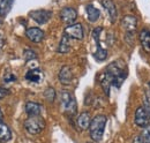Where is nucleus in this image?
I'll list each match as a JSON object with an SVG mask.
<instances>
[{
    "label": "nucleus",
    "instance_id": "nucleus-11",
    "mask_svg": "<svg viewBox=\"0 0 150 143\" xmlns=\"http://www.w3.org/2000/svg\"><path fill=\"white\" fill-rule=\"evenodd\" d=\"M58 79H59V82L61 84H64V86L71 84L72 81H73V72H72V68L69 66H62L61 69L59 71Z\"/></svg>",
    "mask_w": 150,
    "mask_h": 143
},
{
    "label": "nucleus",
    "instance_id": "nucleus-7",
    "mask_svg": "<svg viewBox=\"0 0 150 143\" xmlns=\"http://www.w3.org/2000/svg\"><path fill=\"white\" fill-rule=\"evenodd\" d=\"M65 34L68 36L69 38L81 40V39L83 38V36H84L83 27H82L81 23H73V24L66 27V29H65Z\"/></svg>",
    "mask_w": 150,
    "mask_h": 143
},
{
    "label": "nucleus",
    "instance_id": "nucleus-4",
    "mask_svg": "<svg viewBox=\"0 0 150 143\" xmlns=\"http://www.w3.org/2000/svg\"><path fill=\"white\" fill-rule=\"evenodd\" d=\"M25 130L31 135H37L45 128V120L40 115L28 117L24 121Z\"/></svg>",
    "mask_w": 150,
    "mask_h": 143
},
{
    "label": "nucleus",
    "instance_id": "nucleus-16",
    "mask_svg": "<svg viewBox=\"0 0 150 143\" xmlns=\"http://www.w3.org/2000/svg\"><path fill=\"white\" fill-rule=\"evenodd\" d=\"M43 72L40 71L39 68H34V69H29L25 73V80L33 83H39L43 80Z\"/></svg>",
    "mask_w": 150,
    "mask_h": 143
},
{
    "label": "nucleus",
    "instance_id": "nucleus-15",
    "mask_svg": "<svg viewBox=\"0 0 150 143\" xmlns=\"http://www.w3.org/2000/svg\"><path fill=\"white\" fill-rule=\"evenodd\" d=\"M139 39H140V43H141L143 50H144L146 52L150 53V30L149 29L143 28V29L140 31Z\"/></svg>",
    "mask_w": 150,
    "mask_h": 143
},
{
    "label": "nucleus",
    "instance_id": "nucleus-5",
    "mask_svg": "<svg viewBox=\"0 0 150 143\" xmlns=\"http://www.w3.org/2000/svg\"><path fill=\"white\" fill-rule=\"evenodd\" d=\"M134 122L139 127H147L150 125V104L146 103L144 106L137 107L134 115Z\"/></svg>",
    "mask_w": 150,
    "mask_h": 143
},
{
    "label": "nucleus",
    "instance_id": "nucleus-29",
    "mask_svg": "<svg viewBox=\"0 0 150 143\" xmlns=\"http://www.w3.org/2000/svg\"><path fill=\"white\" fill-rule=\"evenodd\" d=\"M87 143H93V142H87Z\"/></svg>",
    "mask_w": 150,
    "mask_h": 143
},
{
    "label": "nucleus",
    "instance_id": "nucleus-17",
    "mask_svg": "<svg viewBox=\"0 0 150 143\" xmlns=\"http://www.w3.org/2000/svg\"><path fill=\"white\" fill-rule=\"evenodd\" d=\"M25 112L29 117L33 115H40L42 113V105L36 102H28L25 104Z\"/></svg>",
    "mask_w": 150,
    "mask_h": 143
},
{
    "label": "nucleus",
    "instance_id": "nucleus-1",
    "mask_svg": "<svg viewBox=\"0 0 150 143\" xmlns=\"http://www.w3.org/2000/svg\"><path fill=\"white\" fill-rule=\"evenodd\" d=\"M126 76H127V66L122 60H115L104 69V72L98 76V80L104 92L109 96L110 88L112 86L115 88H120Z\"/></svg>",
    "mask_w": 150,
    "mask_h": 143
},
{
    "label": "nucleus",
    "instance_id": "nucleus-26",
    "mask_svg": "<svg viewBox=\"0 0 150 143\" xmlns=\"http://www.w3.org/2000/svg\"><path fill=\"white\" fill-rule=\"evenodd\" d=\"M9 93V91L8 90H6V89H4V88H0V99L1 98H4L6 95H8Z\"/></svg>",
    "mask_w": 150,
    "mask_h": 143
},
{
    "label": "nucleus",
    "instance_id": "nucleus-14",
    "mask_svg": "<svg viewBox=\"0 0 150 143\" xmlns=\"http://www.w3.org/2000/svg\"><path fill=\"white\" fill-rule=\"evenodd\" d=\"M102 5L103 7L106 9L108 14H109V18L111 20V22H115L117 16H118V12H117V7L114 5L112 0H102Z\"/></svg>",
    "mask_w": 150,
    "mask_h": 143
},
{
    "label": "nucleus",
    "instance_id": "nucleus-9",
    "mask_svg": "<svg viewBox=\"0 0 150 143\" xmlns=\"http://www.w3.org/2000/svg\"><path fill=\"white\" fill-rule=\"evenodd\" d=\"M29 16L34 21H36L38 24H44L51 18L52 12L46 11V9H36V11H31L29 13Z\"/></svg>",
    "mask_w": 150,
    "mask_h": 143
},
{
    "label": "nucleus",
    "instance_id": "nucleus-19",
    "mask_svg": "<svg viewBox=\"0 0 150 143\" xmlns=\"http://www.w3.org/2000/svg\"><path fill=\"white\" fill-rule=\"evenodd\" d=\"M71 38L66 34H64V36L61 37V40L59 43V46H58V52L59 53H68L69 50H71Z\"/></svg>",
    "mask_w": 150,
    "mask_h": 143
},
{
    "label": "nucleus",
    "instance_id": "nucleus-23",
    "mask_svg": "<svg viewBox=\"0 0 150 143\" xmlns=\"http://www.w3.org/2000/svg\"><path fill=\"white\" fill-rule=\"evenodd\" d=\"M44 97L46 98V101H49V102H53L54 101V98H56V91L53 88H51V87H49L47 89L44 91Z\"/></svg>",
    "mask_w": 150,
    "mask_h": 143
},
{
    "label": "nucleus",
    "instance_id": "nucleus-30",
    "mask_svg": "<svg viewBox=\"0 0 150 143\" xmlns=\"http://www.w3.org/2000/svg\"><path fill=\"white\" fill-rule=\"evenodd\" d=\"M149 88H150V82H149Z\"/></svg>",
    "mask_w": 150,
    "mask_h": 143
},
{
    "label": "nucleus",
    "instance_id": "nucleus-20",
    "mask_svg": "<svg viewBox=\"0 0 150 143\" xmlns=\"http://www.w3.org/2000/svg\"><path fill=\"white\" fill-rule=\"evenodd\" d=\"M133 143H150V125L143 128L142 133L133 140Z\"/></svg>",
    "mask_w": 150,
    "mask_h": 143
},
{
    "label": "nucleus",
    "instance_id": "nucleus-25",
    "mask_svg": "<svg viewBox=\"0 0 150 143\" xmlns=\"http://www.w3.org/2000/svg\"><path fill=\"white\" fill-rule=\"evenodd\" d=\"M5 82H15L16 81V76L13 74H8L7 76H5Z\"/></svg>",
    "mask_w": 150,
    "mask_h": 143
},
{
    "label": "nucleus",
    "instance_id": "nucleus-22",
    "mask_svg": "<svg viewBox=\"0 0 150 143\" xmlns=\"http://www.w3.org/2000/svg\"><path fill=\"white\" fill-rule=\"evenodd\" d=\"M14 0H0V16H6L13 6Z\"/></svg>",
    "mask_w": 150,
    "mask_h": 143
},
{
    "label": "nucleus",
    "instance_id": "nucleus-2",
    "mask_svg": "<svg viewBox=\"0 0 150 143\" xmlns=\"http://www.w3.org/2000/svg\"><path fill=\"white\" fill-rule=\"evenodd\" d=\"M106 122H108V118L105 115H103V114L96 115L91 120V124H90V127H89V132H90V137H91L93 141H95V142L102 141Z\"/></svg>",
    "mask_w": 150,
    "mask_h": 143
},
{
    "label": "nucleus",
    "instance_id": "nucleus-28",
    "mask_svg": "<svg viewBox=\"0 0 150 143\" xmlns=\"http://www.w3.org/2000/svg\"><path fill=\"white\" fill-rule=\"evenodd\" d=\"M2 118H4V114H2V111L0 110V122H2Z\"/></svg>",
    "mask_w": 150,
    "mask_h": 143
},
{
    "label": "nucleus",
    "instance_id": "nucleus-12",
    "mask_svg": "<svg viewBox=\"0 0 150 143\" xmlns=\"http://www.w3.org/2000/svg\"><path fill=\"white\" fill-rule=\"evenodd\" d=\"M121 25L126 30V33L133 34L137 27V18L133 15H126L121 20Z\"/></svg>",
    "mask_w": 150,
    "mask_h": 143
},
{
    "label": "nucleus",
    "instance_id": "nucleus-18",
    "mask_svg": "<svg viewBox=\"0 0 150 143\" xmlns=\"http://www.w3.org/2000/svg\"><path fill=\"white\" fill-rule=\"evenodd\" d=\"M86 12H87V18L90 22H96L98 21V18H100V12L99 9H97L94 5L89 4L86 6Z\"/></svg>",
    "mask_w": 150,
    "mask_h": 143
},
{
    "label": "nucleus",
    "instance_id": "nucleus-27",
    "mask_svg": "<svg viewBox=\"0 0 150 143\" xmlns=\"http://www.w3.org/2000/svg\"><path fill=\"white\" fill-rule=\"evenodd\" d=\"M4 44H5V37L0 34V51H1V49L4 47Z\"/></svg>",
    "mask_w": 150,
    "mask_h": 143
},
{
    "label": "nucleus",
    "instance_id": "nucleus-6",
    "mask_svg": "<svg viewBox=\"0 0 150 143\" xmlns=\"http://www.w3.org/2000/svg\"><path fill=\"white\" fill-rule=\"evenodd\" d=\"M102 31H103L102 27L96 28L93 31V37H94L95 42H96V52L94 53V58L97 61H104L108 58V51L104 47H102L100 42H99V37H100V33Z\"/></svg>",
    "mask_w": 150,
    "mask_h": 143
},
{
    "label": "nucleus",
    "instance_id": "nucleus-8",
    "mask_svg": "<svg viewBox=\"0 0 150 143\" xmlns=\"http://www.w3.org/2000/svg\"><path fill=\"white\" fill-rule=\"evenodd\" d=\"M76 18H77V12L73 7H64L60 11V18L67 25L73 24L75 22V20H76Z\"/></svg>",
    "mask_w": 150,
    "mask_h": 143
},
{
    "label": "nucleus",
    "instance_id": "nucleus-13",
    "mask_svg": "<svg viewBox=\"0 0 150 143\" xmlns=\"http://www.w3.org/2000/svg\"><path fill=\"white\" fill-rule=\"evenodd\" d=\"M91 117H90V113L88 111H84V112H81L76 119V124L77 127L81 129V130H86L90 127L91 124Z\"/></svg>",
    "mask_w": 150,
    "mask_h": 143
},
{
    "label": "nucleus",
    "instance_id": "nucleus-24",
    "mask_svg": "<svg viewBox=\"0 0 150 143\" xmlns=\"http://www.w3.org/2000/svg\"><path fill=\"white\" fill-rule=\"evenodd\" d=\"M37 58V54L35 53V51L33 50H25L24 51V59L27 61H30V60H34Z\"/></svg>",
    "mask_w": 150,
    "mask_h": 143
},
{
    "label": "nucleus",
    "instance_id": "nucleus-10",
    "mask_svg": "<svg viewBox=\"0 0 150 143\" xmlns=\"http://www.w3.org/2000/svg\"><path fill=\"white\" fill-rule=\"evenodd\" d=\"M25 36L29 40H31L33 43H40L43 39H44V31L42 29H39L37 27H31V28H28L27 31H25Z\"/></svg>",
    "mask_w": 150,
    "mask_h": 143
},
{
    "label": "nucleus",
    "instance_id": "nucleus-21",
    "mask_svg": "<svg viewBox=\"0 0 150 143\" xmlns=\"http://www.w3.org/2000/svg\"><path fill=\"white\" fill-rule=\"evenodd\" d=\"M11 137H12V132H11L9 127L4 122H0V141L6 142V141L11 140Z\"/></svg>",
    "mask_w": 150,
    "mask_h": 143
},
{
    "label": "nucleus",
    "instance_id": "nucleus-3",
    "mask_svg": "<svg viewBox=\"0 0 150 143\" xmlns=\"http://www.w3.org/2000/svg\"><path fill=\"white\" fill-rule=\"evenodd\" d=\"M61 107L67 115H69V117L75 115V113L77 111V104H76L74 95L72 92H69V91L61 92Z\"/></svg>",
    "mask_w": 150,
    "mask_h": 143
}]
</instances>
